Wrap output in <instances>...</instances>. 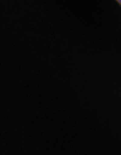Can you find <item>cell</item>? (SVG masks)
<instances>
[{
	"instance_id": "obj_1",
	"label": "cell",
	"mask_w": 121,
	"mask_h": 155,
	"mask_svg": "<svg viewBox=\"0 0 121 155\" xmlns=\"http://www.w3.org/2000/svg\"><path fill=\"white\" fill-rule=\"evenodd\" d=\"M118 1H119V2H120V3L121 4V0H118Z\"/></svg>"
}]
</instances>
